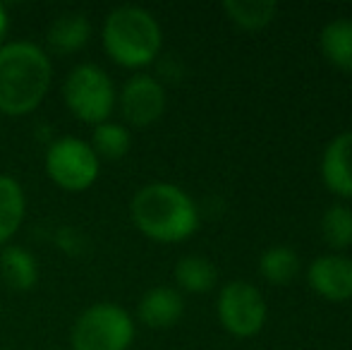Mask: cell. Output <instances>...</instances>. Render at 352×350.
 <instances>
[{"mask_svg":"<svg viewBox=\"0 0 352 350\" xmlns=\"http://www.w3.org/2000/svg\"><path fill=\"white\" fill-rule=\"evenodd\" d=\"M27 211L24 190L14 177L0 175V245L8 243L19 230Z\"/></svg>","mask_w":352,"mask_h":350,"instance_id":"obj_14","label":"cell"},{"mask_svg":"<svg viewBox=\"0 0 352 350\" xmlns=\"http://www.w3.org/2000/svg\"><path fill=\"white\" fill-rule=\"evenodd\" d=\"M259 269L266 281L283 285V283H290V281L297 276L300 259H297V254L292 252L290 248H271L261 254Z\"/></svg>","mask_w":352,"mask_h":350,"instance_id":"obj_19","label":"cell"},{"mask_svg":"<svg viewBox=\"0 0 352 350\" xmlns=\"http://www.w3.org/2000/svg\"><path fill=\"white\" fill-rule=\"evenodd\" d=\"M309 283L329 300L352 298V259L340 254H326L309 266Z\"/></svg>","mask_w":352,"mask_h":350,"instance_id":"obj_9","label":"cell"},{"mask_svg":"<svg viewBox=\"0 0 352 350\" xmlns=\"http://www.w3.org/2000/svg\"><path fill=\"white\" fill-rule=\"evenodd\" d=\"M218 319L235 336H254L266 322V303L252 283L232 281L218 295Z\"/></svg>","mask_w":352,"mask_h":350,"instance_id":"obj_7","label":"cell"},{"mask_svg":"<svg viewBox=\"0 0 352 350\" xmlns=\"http://www.w3.org/2000/svg\"><path fill=\"white\" fill-rule=\"evenodd\" d=\"M135 338V322L116 303H96L77 317L72 350H127Z\"/></svg>","mask_w":352,"mask_h":350,"instance_id":"obj_4","label":"cell"},{"mask_svg":"<svg viewBox=\"0 0 352 350\" xmlns=\"http://www.w3.org/2000/svg\"><path fill=\"white\" fill-rule=\"evenodd\" d=\"M223 10L230 14V19L235 24L245 29H261L274 19L276 14V3L271 0H226Z\"/></svg>","mask_w":352,"mask_h":350,"instance_id":"obj_18","label":"cell"},{"mask_svg":"<svg viewBox=\"0 0 352 350\" xmlns=\"http://www.w3.org/2000/svg\"><path fill=\"white\" fill-rule=\"evenodd\" d=\"M53 80L51 58L32 41L0 46V113L27 116L48 94Z\"/></svg>","mask_w":352,"mask_h":350,"instance_id":"obj_1","label":"cell"},{"mask_svg":"<svg viewBox=\"0 0 352 350\" xmlns=\"http://www.w3.org/2000/svg\"><path fill=\"white\" fill-rule=\"evenodd\" d=\"M321 175L336 195L352 197V130L338 135L324 151Z\"/></svg>","mask_w":352,"mask_h":350,"instance_id":"obj_10","label":"cell"},{"mask_svg":"<svg viewBox=\"0 0 352 350\" xmlns=\"http://www.w3.org/2000/svg\"><path fill=\"white\" fill-rule=\"evenodd\" d=\"M120 111L130 125L146 127L156 122L166 111V91L153 77L137 75L122 87Z\"/></svg>","mask_w":352,"mask_h":350,"instance_id":"obj_8","label":"cell"},{"mask_svg":"<svg viewBox=\"0 0 352 350\" xmlns=\"http://www.w3.org/2000/svg\"><path fill=\"white\" fill-rule=\"evenodd\" d=\"M321 233L324 240L336 250H343L352 245V209L348 206H331L321 219Z\"/></svg>","mask_w":352,"mask_h":350,"instance_id":"obj_20","label":"cell"},{"mask_svg":"<svg viewBox=\"0 0 352 350\" xmlns=\"http://www.w3.org/2000/svg\"><path fill=\"white\" fill-rule=\"evenodd\" d=\"M140 319L151 329H168L182 317V298L168 285H156L144 293L140 303Z\"/></svg>","mask_w":352,"mask_h":350,"instance_id":"obj_11","label":"cell"},{"mask_svg":"<svg viewBox=\"0 0 352 350\" xmlns=\"http://www.w3.org/2000/svg\"><path fill=\"white\" fill-rule=\"evenodd\" d=\"M94 154L101 159H108V161H118L130 151L132 146V137L127 132V127L118 125V122H101V125L94 127V135H91V144Z\"/></svg>","mask_w":352,"mask_h":350,"instance_id":"obj_16","label":"cell"},{"mask_svg":"<svg viewBox=\"0 0 352 350\" xmlns=\"http://www.w3.org/2000/svg\"><path fill=\"white\" fill-rule=\"evenodd\" d=\"M46 171L58 187L67 192H82L96 182L98 177V156L77 137L56 140L46 151Z\"/></svg>","mask_w":352,"mask_h":350,"instance_id":"obj_6","label":"cell"},{"mask_svg":"<svg viewBox=\"0 0 352 350\" xmlns=\"http://www.w3.org/2000/svg\"><path fill=\"white\" fill-rule=\"evenodd\" d=\"M103 46L118 65H148L161 51V27L153 19V14L144 8L122 5L106 17Z\"/></svg>","mask_w":352,"mask_h":350,"instance_id":"obj_3","label":"cell"},{"mask_svg":"<svg viewBox=\"0 0 352 350\" xmlns=\"http://www.w3.org/2000/svg\"><path fill=\"white\" fill-rule=\"evenodd\" d=\"M91 36V24H89L87 14L82 12H65L60 17L53 19L51 29H48V46L53 53H74L84 48Z\"/></svg>","mask_w":352,"mask_h":350,"instance_id":"obj_12","label":"cell"},{"mask_svg":"<svg viewBox=\"0 0 352 350\" xmlns=\"http://www.w3.org/2000/svg\"><path fill=\"white\" fill-rule=\"evenodd\" d=\"M132 221L146 238L180 243L199 226V211L187 192L168 182H151L132 199Z\"/></svg>","mask_w":352,"mask_h":350,"instance_id":"obj_2","label":"cell"},{"mask_svg":"<svg viewBox=\"0 0 352 350\" xmlns=\"http://www.w3.org/2000/svg\"><path fill=\"white\" fill-rule=\"evenodd\" d=\"M321 51L340 70L352 72V19H336L321 32Z\"/></svg>","mask_w":352,"mask_h":350,"instance_id":"obj_15","label":"cell"},{"mask_svg":"<svg viewBox=\"0 0 352 350\" xmlns=\"http://www.w3.org/2000/svg\"><path fill=\"white\" fill-rule=\"evenodd\" d=\"M175 281L190 293H206L216 285V266L204 257H182L175 264Z\"/></svg>","mask_w":352,"mask_h":350,"instance_id":"obj_17","label":"cell"},{"mask_svg":"<svg viewBox=\"0 0 352 350\" xmlns=\"http://www.w3.org/2000/svg\"><path fill=\"white\" fill-rule=\"evenodd\" d=\"M63 96L72 116L94 127L106 122L116 108V87L111 77L91 63L77 65L67 75L63 85Z\"/></svg>","mask_w":352,"mask_h":350,"instance_id":"obj_5","label":"cell"},{"mask_svg":"<svg viewBox=\"0 0 352 350\" xmlns=\"http://www.w3.org/2000/svg\"><path fill=\"white\" fill-rule=\"evenodd\" d=\"M8 27H10L8 12H5V8H3V5H0V43H3L5 34H8Z\"/></svg>","mask_w":352,"mask_h":350,"instance_id":"obj_21","label":"cell"},{"mask_svg":"<svg viewBox=\"0 0 352 350\" xmlns=\"http://www.w3.org/2000/svg\"><path fill=\"white\" fill-rule=\"evenodd\" d=\"M0 278L12 290H29L38 281V264L34 254L17 245H10L0 252Z\"/></svg>","mask_w":352,"mask_h":350,"instance_id":"obj_13","label":"cell"}]
</instances>
